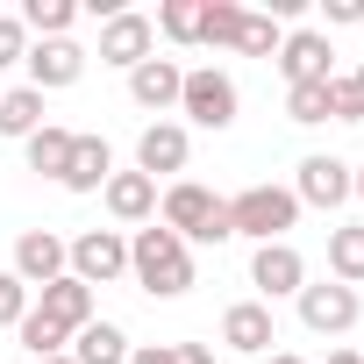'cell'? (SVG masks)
Here are the masks:
<instances>
[{"label": "cell", "mask_w": 364, "mask_h": 364, "mask_svg": "<svg viewBox=\"0 0 364 364\" xmlns=\"http://www.w3.org/2000/svg\"><path fill=\"white\" fill-rule=\"evenodd\" d=\"M293 300H300V321H307L314 336H350V328H357V314H364L357 286H336V279H321V286H300Z\"/></svg>", "instance_id": "obj_7"}, {"label": "cell", "mask_w": 364, "mask_h": 364, "mask_svg": "<svg viewBox=\"0 0 364 364\" xmlns=\"http://www.w3.org/2000/svg\"><path fill=\"white\" fill-rule=\"evenodd\" d=\"M107 178H114V150H107V136H72V164H65L58 186H65V193H100Z\"/></svg>", "instance_id": "obj_18"}, {"label": "cell", "mask_w": 364, "mask_h": 364, "mask_svg": "<svg viewBox=\"0 0 364 364\" xmlns=\"http://www.w3.org/2000/svg\"><path fill=\"white\" fill-rule=\"evenodd\" d=\"M321 364H364V357H357V350H328Z\"/></svg>", "instance_id": "obj_36"}, {"label": "cell", "mask_w": 364, "mask_h": 364, "mask_svg": "<svg viewBox=\"0 0 364 364\" xmlns=\"http://www.w3.org/2000/svg\"><path fill=\"white\" fill-rule=\"evenodd\" d=\"M29 86L36 93H58V86H79L86 79V50L72 43V36H58V43H29Z\"/></svg>", "instance_id": "obj_12"}, {"label": "cell", "mask_w": 364, "mask_h": 364, "mask_svg": "<svg viewBox=\"0 0 364 364\" xmlns=\"http://www.w3.org/2000/svg\"><path fill=\"white\" fill-rule=\"evenodd\" d=\"M279 36H286V29H279L272 15H250V8H243V29H236V50H243V58H279Z\"/></svg>", "instance_id": "obj_27"}, {"label": "cell", "mask_w": 364, "mask_h": 364, "mask_svg": "<svg viewBox=\"0 0 364 364\" xmlns=\"http://www.w3.org/2000/svg\"><path fill=\"white\" fill-rule=\"evenodd\" d=\"M72 22H79V8H72V0H22V29H29L36 43H58Z\"/></svg>", "instance_id": "obj_23"}, {"label": "cell", "mask_w": 364, "mask_h": 364, "mask_svg": "<svg viewBox=\"0 0 364 364\" xmlns=\"http://www.w3.org/2000/svg\"><path fill=\"white\" fill-rule=\"evenodd\" d=\"M150 29L171 36V43H200V0H164V8L150 15Z\"/></svg>", "instance_id": "obj_25"}, {"label": "cell", "mask_w": 364, "mask_h": 364, "mask_svg": "<svg viewBox=\"0 0 364 364\" xmlns=\"http://www.w3.org/2000/svg\"><path fill=\"white\" fill-rule=\"evenodd\" d=\"M236 107H243V93H236V79H229V72H215V65H193V72H186V86H178V114L200 122V129H229V122H236Z\"/></svg>", "instance_id": "obj_4"}, {"label": "cell", "mask_w": 364, "mask_h": 364, "mask_svg": "<svg viewBox=\"0 0 364 364\" xmlns=\"http://www.w3.org/2000/svg\"><path fill=\"white\" fill-rule=\"evenodd\" d=\"M36 364H72V350H65V357H36Z\"/></svg>", "instance_id": "obj_38"}, {"label": "cell", "mask_w": 364, "mask_h": 364, "mask_svg": "<svg viewBox=\"0 0 364 364\" xmlns=\"http://www.w3.org/2000/svg\"><path fill=\"white\" fill-rule=\"evenodd\" d=\"M186 157H193V136L178 129V122H150V129L136 136V171H143V178L186 171Z\"/></svg>", "instance_id": "obj_14"}, {"label": "cell", "mask_w": 364, "mask_h": 364, "mask_svg": "<svg viewBox=\"0 0 364 364\" xmlns=\"http://www.w3.org/2000/svg\"><path fill=\"white\" fill-rule=\"evenodd\" d=\"M272 65L286 72V86H321V79H336V43L321 29H286Z\"/></svg>", "instance_id": "obj_6"}, {"label": "cell", "mask_w": 364, "mask_h": 364, "mask_svg": "<svg viewBox=\"0 0 364 364\" xmlns=\"http://www.w3.org/2000/svg\"><path fill=\"white\" fill-rule=\"evenodd\" d=\"M157 222L178 236V243H229L236 229H229V200H215L208 186H193V178H178V186H164V200H157Z\"/></svg>", "instance_id": "obj_2"}, {"label": "cell", "mask_w": 364, "mask_h": 364, "mask_svg": "<svg viewBox=\"0 0 364 364\" xmlns=\"http://www.w3.org/2000/svg\"><path fill=\"white\" fill-rule=\"evenodd\" d=\"M29 171H43V178H65V164H72V129H58V122H43L29 143Z\"/></svg>", "instance_id": "obj_22"}, {"label": "cell", "mask_w": 364, "mask_h": 364, "mask_svg": "<svg viewBox=\"0 0 364 364\" xmlns=\"http://www.w3.org/2000/svg\"><path fill=\"white\" fill-rule=\"evenodd\" d=\"M15 336H22V350H29V357H65V350H72V336H65L50 314H36V307L22 314V328H15Z\"/></svg>", "instance_id": "obj_26"}, {"label": "cell", "mask_w": 364, "mask_h": 364, "mask_svg": "<svg viewBox=\"0 0 364 364\" xmlns=\"http://www.w3.org/2000/svg\"><path fill=\"white\" fill-rule=\"evenodd\" d=\"M286 122H300V129L328 122V79L321 86H286Z\"/></svg>", "instance_id": "obj_28"}, {"label": "cell", "mask_w": 364, "mask_h": 364, "mask_svg": "<svg viewBox=\"0 0 364 364\" xmlns=\"http://www.w3.org/2000/svg\"><path fill=\"white\" fill-rule=\"evenodd\" d=\"M36 129H43V93H36V86H15V93H0V136L29 143Z\"/></svg>", "instance_id": "obj_21"}, {"label": "cell", "mask_w": 364, "mask_h": 364, "mask_svg": "<svg viewBox=\"0 0 364 364\" xmlns=\"http://www.w3.org/2000/svg\"><path fill=\"white\" fill-rule=\"evenodd\" d=\"M100 200H107L114 222L143 229V222H157V178H143V171H114L107 186H100Z\"/></svg>", "instance_id": "obj_16"}, {"label": "cell", "mask_w": 364, "mask_h": 364, "mask_svg": "<svg viewBox=\"0 0 364 364\" xmlns=\"http://www.w3.org/2000/svg\"><path fill=\"white\" fill-rule=\"evenodd\" d=\"M350 200H364V164H350Z\"/></svg>", "instance_id": "obj_35"}, {"label": "cell", "mask_w": 364, "mask_h": 364, "mask_svg": "<svg viewBox=\"0 0 364 364\" xmlns=\"http://www.w3.org/2000/svg\"><path fill=\"white\" fill-rule=\"evenodd\" d=\"M22 314H29V286L15 272H0V328H22Z\"/></svg>", "instance_id": "obj_30"}, {"label": "cell", "mask_w": 364, "mask_h": 364, "mask_svg": "<svg viewBox=\"0 0 364 364\" xmlns=\"http://www.w3.org/2000/svg\"><path fill=\"white\" fill-rule=\"evenodd\" d=\"M300 222V200L293 186H243L229 200V229L250 236V243H286V229Z\"/></svg>", "instance_id": "obj_3"}, {"label": "cell", "mask_w": 364, "mask_h": 364, "mask_svg": "<svg viewBox=\"0 0 364 364\" xmlns=\"http://www.w3.org/2000/svg\"><path fill=\"white\" fill-rule=\"evenodd\" d=\"M65 272H72L79 286H114V279L129 272V236H122V229H86V236H72V243H65Z\"/></svg>", "instance_id": "obj_5"}, {"label": "cell", "mask_w": 364, "mask_h": 364, "mask_svg": "<svg viewBox=\"0 0 364 364\" xmlns=\"http://www.w3.org/2000/svg\"><path fill=\"white\" fill-rule=\"evenodd\" d=\"M321 15H328V22H343V29H350V22H364V0H321Z\"/></svg>", "instance_id": "obj_32"}, {"label": "cell", "mask_w": 364, "mask_h": 364, "mask_svg": "<svg viewBox=\"0 0 364 364\" xmlns=\"http://www.w3.org/2000/svg\"><path fill=\"white\" fill-rule=\"evenodd\" d=\"M222 343H229L236 357H272V343H279L272 307H264V300H236V307L222 314Z\"/></svg>", "instance_id": "obj_13"}, {"label": "cell", "mask_w": 364, "mask_h": 364, "mask_svg": "<svg viewBox=\"0 0 364 364\" xmlns=\"http://www.w3.org/2000/svg\"><path fill=\"white\" fill-rule=\"evenodd\" d=\"M36 314H50L65 336H79L86 321H100V314H93V286H79L72 272H65V279H50V286L36 293Z\"/></svg>", "instance_id": "obj_17"}, {"label": "cell", "mask_w": 364, "mask_h": 364, "mask_svg": "<svg viewBox=\"0 0 364 364\" xmlns=\"http://www.w3.org/2000/svg\"><path fill=\"white\" fill-rule=\"evenodd\" d=\"M171 364H215L208 343H171Z\"/></svg>", "instance_id": "obj_33"}, {"label": "cell", "mask_w": 364, "mask_h": 364, "mask_svg": "<svg viewBox=\"0 0 364 364\" xmlns=\"http://www.w3.org/2000/svg\"><path fill=\"white\" fill-rule=\"evenodd\" d=\"M350 79H357V93H364V65H357V72H350Z\"/></svg>", "instance_id": "obj_39"}, {"label": "cell", "mask_w": 364, "mask_h": 364, "mask_svg": "<svg viewBox=\"0 0 364 364\" xmlns=\"http://www.w3.org/2000/svg\"><path fill=\"white\" fill-rule=\"evenodd\" d=\"M178 86H186V65H178V58H143V65L129 72V100L150 107V114L178 107Z\"/></svg>", "instance_id": "obj_15"}, {"label": "cell", "mask_w": 364, "mask_h": 364, "mask_svg": "<svg viewBox=\"0 0 364 364\" xmlns=\"http://www.w3.org/2000/svg\"><path fill=\"white\" fill-rule=\"evenodd\" d=\"M129 364H171V343H136Z\"/></svg>", "instance_id": "obj_34"}, {"label": "cell", "mask_w": 364, "mask_h": 364, "mask_svg": "<svg viewBox=\"0 0 364 364\" xmlns=\"http://www.w3.org/2000/svg\"><path fill=\"white\" fill-rule=\"evenodd\" d=\"M22 58H29V29H22V15H0V72L22 65Z\"/></svg>", "instance_id": "obj_31"}, {"label": "cell", "mask_w": 364, "mask_h": 364, "mask_svg": "<svg viewBox=\"0 0 364 364\" xmlns=\"http://www.w3.org/2000/svg\"><path fill=\"white\" fill-rule=\"evenodd\" d=\"M328 279L336 286H364V222L328 229Z\"/></svg>", "instance_id": "obj_20"}, {"label": "cell", "mask_w": 364, "mask_h": 364, "mask_svg": "<svg viewBox=\"0 0 364 364\" xmlns=\"http://www.w3.org/2000/svg\"><path fill=\"white\" fill-rule=\"evenodd\" d=\"M143 58H157V29H150V15H136V8L107 15V22H100V65L136 72Z\"/></svg>", "instance_id": "obj_8"}, {"label": "cell", "mask_w": 364, "mask_h": 364, "mask_svg": "<svg viewBox=\"0 0 364 364\" xmlns=\"http://www.w3.org/2000/svg\"><path fill=\"white\" fill-rule=\"evenodd\" d=\"M250 286L264 293V307H272V300H293V293L307 286V257H300L293 243H257V250H250Z\"/></svg>", "instance_id": "obj_9"}, {"label": "cell", "mask_w": 364, "mask_h": 364, "mask_svg": "<svg viewBox=\"0 0 364 364\" xmlns=\"http://www.w3.org/2000/svg\"><path fill=\"white\" fill-rule=\"evenodd\" d=\"M293 200H300V208H343V200H350V164H343V157H328V150L300 157Z\"/></svg>", "instance_id": "obj_11"}, {"label": "cell", "mask_w": 364, "mask_h": 364, "mask_svg": "<svg viewBox=\"0 0 364 364\" xmlns=\"http://www.w3.org/2000/svg\"><path fill=\"white\" fill-rule=\"evenodd\" d=\"M129 279L150 293V300H178V293H193V250L178 243L164 222H143L129 236Z\"/></svg>", "instance_id": "obj_1"}, {"label": "cell", "mask_w": 364, "mask_h": 364, "mask_svg": "<svg viewBox=\"0 0 364 364\" xmlns=\"http://www.w3.org/2000/svg\"><path fill=\"white\" fill-rule=\"evenodd\" d=\"M236 29H243V8H236V0H200V43L236 50Z\"/></svg>", "instance_id": "obj_24"}, {"label": "cell", "mask_w": 364, "mask_h": 364, "mask_svg": "<svg viewBox=\"0 0 364 364\" xmlns=\"http://www.w3.org/2000/svg\"><path fill=\"white\" fill-rule=\"evenodd\" d=\"M129 336L114 328V321H86L79 336H72V364H129Z\"/></svg>", "instance_id": "obj_19"}, {"label": "cell", "mask_w": 364, "mask_h": 364, "mask_svg": "<svg viewBox=\"0 0 364 364\" xmlns=\"http://www.w3.org/2000/svg\"><path fill=\"white\" fill-rule=\"evenodd\" d=\"M29 293H43L50 279H65V236H50V229H22L15 236V264H8Z\"/></svg>", "instance_id": "obj_10"}, {"label": "cell", "mask_w": 364, "mask_h": 364, "mask_svg": "<svg viewBox=\"0 0 364 364\" xmlns=\"http://www.w3.org/2000/svg\"><path fill=\"white\" fill-rule=\"evenodd\" d=\"M257 364H307V357H293V350H272V357H257Z\"/></svg>", "instance_id": "obj_37"}, {"label": "cell", "mask_w": 364, "mask_h": 364, "mask_svg": "<svg viewBox=\"0 0 364 364\" xmlns=\"http://www.w3.org/2000/svg\"><path fill=\"white\" fill-rule=\"evenodd\" d=\"M328 122H364V93H357V79L343 72V79H328Z\"/></svg>", "instance_id": "obj_29"}]
</instances>
